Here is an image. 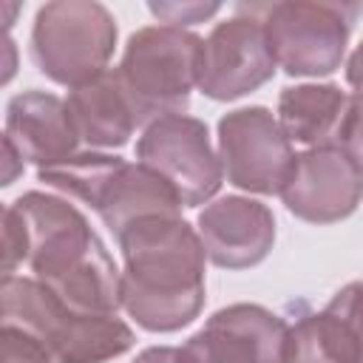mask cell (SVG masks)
<instances>
[{"label": "cell", "instance_id": "cell-24", "mask_svg": "<svg viewBox=\"0 0 363 363\" xmlns=\"http://www.w3.org/2000/svg\"><path fill=\"white\" fill-rule=\"evenodd\" d=\"M3 156H6V176H3V184H11L14 176H17V167L23 170V164L14 162V159H20V153L14 150V145H11L6 136H3ZM20 162H23V159H20Z\"/></svg>", "mask_w": 363, "mask_h": 363}, {"label": "cell", "instance_id": "cell-10", "mask_svg": "<svg viewBox=\"0 0 363 363\" xmlns=\"http://www.w3.org/2000/svg\"><path fill=\"white\" fill-rule=\"evenodd\" d=\"M275 65L264 23L247 6H238L235 17L218 23L204 40L199 88L210 99H235L264 85Z\"/></svg>", "mask_w": 363, "mask_h": 363}, {"label": "cell", "instance_id": "cell-17", "mask_svg": "<svg viewBox=\"0 0 363 363\" xmlns=\"http://www.w3.org/2000/svg\"><path fill=\"white\" fill-rule=\"evenodd\" d=\"M349 108V96L335 85L284 88L278 99V125L289 139L312 147H337V133Z\"/></svg>", "mask_w": 363, "mask_h": 363}, {"label": "cell", "instance_id": "cell-13", "mask_svg": "<svg viewBox=\"0 0 363 363\" xmlns=\"http://www.w3.org/2000/svg\"><path fill=\"white\" fill-rule=\"evenodd\" d=\"M199 238L213 264L227 269L255 267L272 250L275 218L261 201L227 196L201 210Z\"/></svg>", "mask_w": 363, "mask_h": 363}, {"label": "cell", "instance_id": "cell-15", "mask_svg": "<svg viewBox=\"0 0 363 363\" xmlns=\"http://www.w3.org/2000/svg\"><path fill=\"white\" fill-rule=\"evenodd\" d=\"M199 335L218 363H286L289 326L258 303L218 309Z\"/></svg>", "mask_w": 363, "mask_h": 363}, {"label": "cell", "instance_id": "cell-6", "mask_svg": "<svg viewBox=\"0 0 363 363\" xmlns=\"http://www.w3.org/2000/svg\"><path fill=\"white\" fill-rule=\"evenodd\" d=\"M116 45V20L99 3L57 0L34 17L31 57L54 82L79 88L99 74Z\"/></svg>", "mask_w": 363, "mask_h": 363}, {"label": "cell", "instance_id": "cell-2", "mask_svg": "<svg viewBox=\"0 0 363 363\" xmlns=\"http://www.w3.org/2000/svg\"><path fill=\"white\" fill-rule=\"evenodd\" d=\"M28 230L34 278L79 312L116 315L119 269L82 213L62 199L26 193L11 201Z\"/></svg>", "mask_w": 363, "mask_h": 363}, {"label": "cell", "instance_id": "cell-18", "mask_svg": "<svg viewBox=\"0 0 363 363\" xmlns=\"http://www.w3.org/2000/svg\"><path fill=\"white\" fill-rule=\"evenodd\" d=\"M28 261V230L14 204L3 210V278L14 275V267Z\"/></svg>", "mask_w": 363, "mask_h": 363}, {"label": "cell", "instance_id": "cell-16", "mask_svg": "<svg viewBox=\"0 0 363 363\" xmlns=\"http://www.w3.org/2000/svg\"><path fill=\"white\" fill-rule=\"evenodd\" d=\"M65 102L77 136L91 147H122L130 139V133L142 125L116 77V68L74 88Z\"/></svg>", "mask_w": 363, "mask_h": 363}, {"label": "cell", "instance_id": "cell-5", "mask_svg": "<svg viewBox=\"0 0 363 363\" xmlns=\"http://www.w3.org/2000/svg\"><path fill=\"white\" fill-rule=\"evenodd\" d=\"M201 48L204 40L173 26H150L128 40L116 77L142 125L187 108L190 88L199 85Z\"/></svg>", "mask_w": 363, "mask_h": 363}, {"label": "cell", "instance_id": "cell-7", "mask_svg": "<svg viewBox=\"0 0 363 363\" xmlns=\"http://www.w3.org/2000/svg\"><path fill=\"white\" fill-rule=\"evenodd\" d=\"M247 9L264 23L275 62L292 77L332 74L360 11L349 3H264Z\"/></svg>", "mask_w": 363, "mask_h": 363}, {"label": "cell", "instance_id": "cell-12", "mask_svg": "<svg viewBox=\"0 0 363 363\" xmlns=\"http://www.w3.org/2000/svg\"><path fill=\"white\" fill-rule=\"evenodd\" d=\"M286 363H363V284H346L332 301L289 326Z\"/></svg>", "mask_w": 363, "mask_h": 363}, {"label": "cell", "instance_id": "cell-23", "mask_svg": "<svg viewBox=\"0 0 363 363\" xmlns=\"http://www.w3.org/2000/svg\"><path fill=\"white\" fill-rule=\"evenodd\" d=\"M173 352L176 346H153V349H145L133 363H173Z\"/></svg>", "mask_w": 363, "mask_h": 363}, {"label": "cell", "instance_id": "cell-1", "mask_svg": "<svg viewBox=\"0 0 363 363\" xmlns=\"http://www.w3.org/2000/svg\"><path fill=\"white\" fill-rule=\"evenodd\" d=\"M122 309L150 332L187 326L204 303V244L179 216H150L119 235Z\"/></svg>", "mask_w": 363, "mask_h": 363}, {"label": "cell", "instance_id": "cell-21", "mask_svg": "<svg viewBox=\"0 0 363 363\" xmlns=\"http://www.w3.org/2000/svg\"><path fill=\"white\" fill-rule=\"evenodd\" d=\"M150 11L173 28L201 23L218 11V3H150Z\"/></svg>", "mask_w": 363, "mask_h": 363}, {"label": "cell", "instance_id": "cell-3", "mask_svg": "<svg viewBox=\"0 0 363 363\" xmlns=\"http://www.w3.org/2000/svg\"><path fill=\"white\" fill-rule=\"evenodd\" d=\"M3 323L31 332L57 363H105L133 346L116 315L79 312L37 278H3Z\"/></svg>", "mask_w": 363, "mask_h": 363}, {"label": "cell", "instance_id": "cell-22", "mask_svg": "<svg viewBox=\"0 0 363 363\" xmlns=\"http://www.w3.org/2000/svg\"><path fill=\"white\" fill-rule=\"evenodd\" d=\"M346 79H349V85L354 88V94H363V43H360V45H357V51L349 57Z\"/></svg>", "mask_w": 363, "mask_h": 363}, {"label": "cell", "instance_id": "cell-8", "mask_svg": "<svg viewBox=\"0 0 363 363\" xmlns=\"http://www.w3.org/2000/svg\"><path fill=\"white\" fill-rule=\"evenodd\" d=\"M136 156L139 164L159 173L179 193L184 207L204 204L224 176L210 147L207 125L184 113L153 119L136 145Z\"/></svg>", "mask_w": 363, "mask_h": 363}, {"label": "cell", "instance_id": "cell-9", "mask_svg": "<svg viewBox=\"0 0 363 363\" xmlns=\"http://www.w3.org/2000/svg\"><path fill=\"white\" fill-rule=\"evenodd\" d=\"M218 150L235 187L278 196L298 159L278 119L258 105L233 111L218 122Z\"/></svg>", "mask_w": 363, "mask_h": 363}, {"label": "cell", "instance_id": "cell-20", "mask_svg": "<svg viewBox=\"0 0 363 363\" xmlns=\"http://www.w3.org/2000/svg\"><path fill=\"white\" fill-rule=\"evenodd\" d=\"M337 147L354 162V167L363 173V94L349 96V108L337 133Z\"/></svg>", "mask_w": 363, "mask_h": 363}, {"label": "cell", "instance_id": "cell-19", "mask_svg": "<svg viewBox=\"0 0 363 363\" xmlns=\"http://www.w3.org/2000/svg\"><path fill=\"white\" fill-rule=\"evenodd\" d=\"M0 363H51V354L31 332H26L14 323H3Z\"/></svg>", "mask_w": 363, "mask_h": 363}, {"label": "cell", "instance_id": "cell-4", "mask_svg": "<svg viewBox=\"0 0 363 363\" xmlns=\"http://www.w3.org/2000/svg\"><path fill=\"white\" fill-rule=\"evenodd\" d=\"M37 179L94 207L116 235L139 218L179 216L184 207L159 173L105 153H74L60 164L40 167Z\"/></svg>", "mask_w": 363, "mask_h": 363}, {"label": "cell", "instance_id": "cell-11", "mask_svg": "<svg viewBox=\"0 0 363 363\" xmlns=\"http://www.w3.org/2000/svg\"><path fill=\"white\" fill-rule=\"evenodd\" d=\"M281 199L298 218L332 224L354 213L363 199V173L340 147H312L295 159Z\"/></svg>", "mask_w": 363, "mask_h": 363}, {"label": "cell", "instance_id": "cell-25", "mask_svg": "<svg viewBox=\"0 0 363 363\" xmlns=\"http://www.w3.org/2000/svg\"><path fill=\"white\" fill-rule=\"evenodd\" d=\"M3 45H6V54H9V60H6V79H9V77H11V71H14V60H11V54H14V43L6 37V43H3Z\"/></svg>", "mask_w": 363, "mask_h": 363}, {"label": "cell", "instance_id": "cell-14", "mask_svg": "<svg viewBox=\"0 0 363 363\" xmlns=\"http://www.w3.org/2000/svg\"><path fill=\"white\" fill-rule=\"evenodd\" d=\"M6 139L14 145L23 162H34L40 167L71 159L79 142L68 102L43 91L17 94L9 102Z\"/></svg>", "mask_w": 363, "mask_h": 363}]
</instances>
